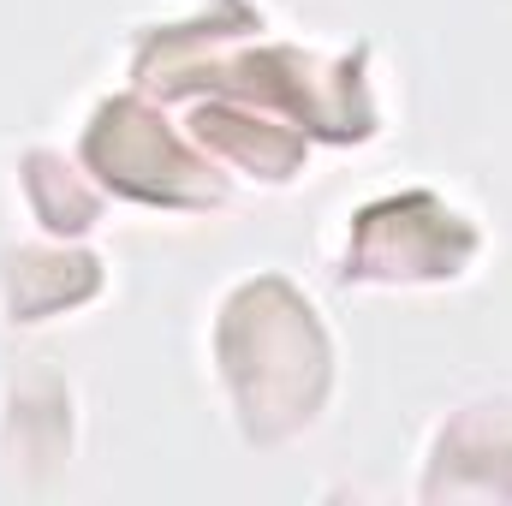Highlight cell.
I'll use <instances>...</instances> for the list:
<instances>
[{"label": "cell", "mask_w": 512, "mask_h": 506, "mask_svg": "<svg viewBox=\"0 0 512 506\" xmlns=\"http://www.w3.org/2000/svg\"><path fill=\"white\" fill-rule=\"evenodd\" d=\"M215 358H221V376L233 393L239 429L256 447L292 441L328 405L334 346H328L316 310L280 274H256L221 304Z\"/></svg>", "instance_id": "1"}, {"label": "cell", "mask_w": 512, "mask_h": 506, "mask_svg": "<svg viewBox=\"0 0 512 506\" xmlns=\"http://www.w3.org/2000/svg\"><path fill=\"white\" fill-rule=\"evenodd\" d=\"M483 251V233L447 209L435 191H405L358 209L346 239V280H382V286H417V280H453Z\"/></svg>", "instance_id": "2"}, {"label": "cell", "mask_w": 512, "mask_h": 506, "mask_svg": "<svg viewBox=\"0 0 512 506\" xmlns=\"http://www.w3.org/2000/svg\"><path fill=\"white\" fill-rule=\"evenodd\" d=\"M84 161L137 203H161V209H215L221 203V179L161 126V114H149L131 96L96 108V120L84 131Z\"/></svg>", "instance_id": "3"}, {"label": "cell", "mask_w": 512, "mask_h": 506, "mask_svg": "<svg viewBox=\"0 0 512 506\" xmlns=\"http://www.w3.org/2000/svg\"><path fill=\"white\" fill-rule=\"evenodd\" d=\"M447 495L512 501V399H471L441 423L423 501H447Z\"/></svg>", "instance_id": "4"}, {"label": "cell", "mask_w": 512, "mask_h": 506, "mask_svg": "<svg viewBox=\"0 0 512 506\" xmlns=\"http://www.w3.org/2000/svg\"><path fill=\"white\" fill-rule=\"evenodd\" d=\"M102 292V262L90 251H6L0 256V298L12 322H48Z\"/></svg>", "instance_id": "5"}, {"label": "cell", "mask_w": 512, "mask_h": 506, "mask_svg": "<svg viewBox=\"0 0 512 506\" xmlns=\"http://www.w3.org/2000/svg\"><path fill=\"white\" fill-rule=\"evenodd\" d=\"M191 131L203 149H221L227 161H239L245 173H262V179H292L304 167V137L274 120H256L245 108H203Z\"/></svg>", "instance_id": "6"}, {"label": "cell", "mask_w": 512, "mask_h": 506, "mask_svg": "<svg viewBox=\"0 0 512 506\" xmlns=\"http://www.w3.org/2000/svg\"><path fill=\"white\" fill-rule=\"evenodd\" d=\"M24 191H30V209L42 215V227H54V233H84L96 221V197L78 185V173L54 149L24 155Z\"/></svg>", "instance_id": "7"}]
</instances>
